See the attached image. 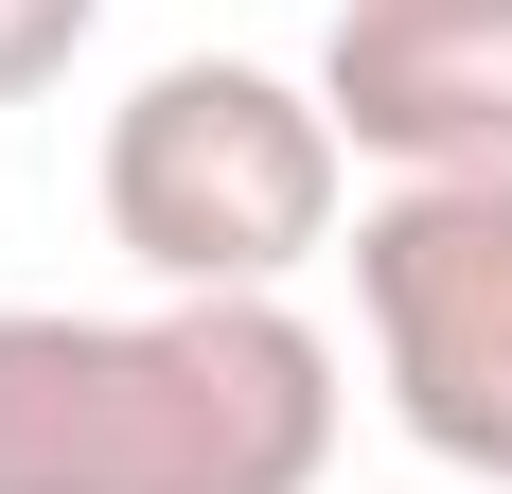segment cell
Wrapping results in <instances>:
<instances>
[{
    "label": "cell",
    "mask_w": 512,
    "mask_h": 494,
    "mask_svg": "<svg viewBox=\"0 0 512 494\" xmlns=\"http://www.w3.org/2000/svg\"><path fill=\"white\" fill-rule=\"evenodd\" d=\"M336 336L301 300L53 318L0 300V494H318Z\"/></svg>",
    "instance_id": "1"
},
{
    "label": "cell",
    "mask_w": 512,
    "mask_h": 494,
    "mask_svg": "<svg viewBox=\"0 0 512 494\" xmlns=\"http://www.w3.org/2000/svg\"><path fill=\"white\" fill-rule=\"evenodd\" d=\"M89 18H106V0H0V106H36L53 71L89 53Z\"/></svg>",
    "instance_id": "5"
},
{
    "label": "cell",
    "mask_w": 512,
    "mask_h": 494,
    "mask_svg": "<svg viewBox=\"0 0 512 494\" xmlns=\"http://www.w3.org/2000/svg\"><path fill=\"white\" fill-rule=\"evenodd\" d=\"M354 300L371 371L442 477L512 494V177H389L354 212Z\"/></svg>",
    "instance_id": "3"
},
{
    "label": "cell",
    "mask_w": 512,
    "mask_h": 494,
    "mask_svg": "<svg viewBox=\"0 0 512 494\" xmlns=\"http://www.w3.org/2000/svg\"><path fill=\"white\" fill-rule=\"evenodd\" d=\"M336 195H354V142L301 71L177 53L106 106V247L159 300H283V265L336 247Z\"/></svg>",
    "instance_id": "2"
},
{
    "label": "cell",
    "mask_w": 512,
    "mask_h": 494,
    "mask_svg": "<svg viewBox=\"0 0 512 494\" xmlns=\"http://www.w3.org/2000/svg\"><path fill=\"white\" fill-rule=\"evenodd\" d=\"M318 106L389 177H512V0H336Z\"/></svg>",
    "instance_id": "4"
}]
</instances>
